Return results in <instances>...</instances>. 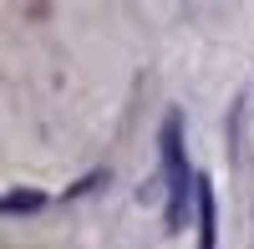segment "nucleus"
I'll use <instances>...</instances> for the list:
<instances>
[{
	"label": "nucleus",
	"instance_id": "3",
	"mask_svg": "<svg viewBox=\"0 0 254 249\" xmlns=\"http://www.w3.org/2000/svg\"><path fill=\"white\" fill-rule=\"evenodd\" d=\"M46 193H5V214H36Z\"/></svg>",
	"mask_w": 254,
	"mask_h": 249
},
{
	"label": "nucleus",
	"instance_id": "1",
	"mask_svg": "<svg viewBox=\"0 0 254 249\" xmlns=\"http://www.w3.org/2000/svg\"><path fill=\"white\" fill-rule=\"evenodd\" d=\"M163 183H168V234H183L188 229V198H198V178L188 173V158H183V122L178 117H163Z\"/></svg>",
	"mask_w": 254,
	"mask_h": 249
},
{
	"label": "nucleus",
	"instance_id": "2",
	"mask_svg": "<svg viewBox=\"0 0 254 249\" xmlns=\"http://www.w3.org/2000/svg\"><path fill=\"white\" fill-rule=\"evenodd\" d=\"M198 249H214L219 244V219H214V183L198 173Z\"/></svg>",
	"mask_w": 254,
	"mask_h": 249
}]
</instances>
